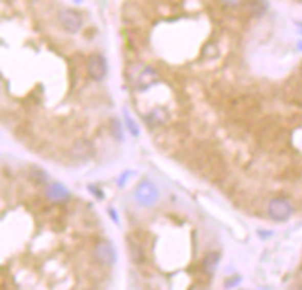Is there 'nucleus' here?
<instances>
[{
	"label": "nucleus",
	"instance_id": "obj_8",
	"mask_svg": "<svg viewBox=\"0 0 302 290\" xmlns=\"http://www.w3.org/2000/svg\"><path fill=\"white\" fill-rule=\"evenodd\" d=\"M219 260H221V253L219 252H209L203 257L202 260V269L205 274H212L219 265Z\"/></svg>",
	"mask_w": 302,
	"mask_h": 290
},
{
	"label": "nucleus",
	"instance_id": "obj_7",
	"mask_svg": "<svg viewBox=\"0 0 302 290\" xmlns=\"http://www.w3.org/2000/svg\"><path fill=\"white\" fill-rule=\"evenodd\" d=\"M45 193H46V198H48L50 202H53V203H64V202H68V200L71 198L69 190L62 182H50L48 186H46Z\"/></svg>",
	"mask_w": 302,
	"mask_h": 290
},
{
	"label": "nucleus",
	"instance_id": "obj_2",
	"mask_svg": "<svg viewBox=\"0 0 302 290\" xmlns=\"http://www.w3.org/2000/svg\"><path fill=\"white\" fill-rule=\"evenodd\" d=\"M57 22L60 29L68 34H78L83 27V16L76 9H60L57 13Z\"/></svg>",
	"mask_w": 302,
	"mask_h": 290
},
{
	"label": "nucleus",
	"instance_id": "obj_12",
	"mask_svg": "<svg viewBox=\"0 0 302 290\" xmlns=\"http://www.w3.org/2000/svg\"><path fill=\"white\" fill-rule=\"evenodd\" d=\"M225 6H230V7H235V6H239V4L242 2V0H221Z\"/></svg>",
	"mask_w": 302,
	"mask_h": 290
},
{
	"label": "nucleus",
	"instance_id": "obj_9",
	"mask_svg": "<svg viewBox=\"0 0 302 290\" xmlns=\"http://www.w3.org/2000/svg\"><path fill=\"white\" fill-rule=\"evenodd\" d=\"M129 253H131V260L136 262V264H142L145 260L143 248L136 241H133V239H129Z\"/></svg>",
	"mask_w": 302,
	"mask_h": 290
},
{
	"label": "nucleus",
	"instance_id": "obj_11",
	"mask_svg": "<svg viewBox=\"0 0 302 290\" xmlns=\"http://www.w3.org/2000/svg\"><path fill=\"white\" fill-rule=\"evenodd\" d=\"M239 283H241V278L235 276L233 280H228V281H226L225 287H226V288H231V287H235V285H239Z\"/></svg>",
	"mask_w": 302,
	"mask_h": 290
},
{
	"label": "nucleus",
	"instance_id": "obj_4",
	"mask_svg": "<svg viewBox=\"0 0 302 290\" xmlns=\"http://www.w3.org/2000/svg\"><path fill=\"white\" fill-rule=\"evenodd\" d=\"M135 198H136V202H138L140 205L152 207V205H156V203H158L159 191H158V188H156L154 182L142 181L138 186H136V190H135Z\"/></svg>",
	"mask_w": 302,
	"mask_h": 290
},
{
	"label": "nucleus",
	"instance_id": "obj_13",
	"mask_svg": "<svg viewBox=\"0 0 302 290\" xmlns=\"http://www.w3.org/2000/svg\"><path fill=\"white\" fill-rule=\"evenodd\" d=\"M299 48H300V50H302V41H300V43H299Z\"/></svg>",
	"mask_w": 302,
	"mask_h": 290
},
{
	"label": "nucleus",
	"instance_id": "obj_6",
	"mask_svg": "<svg viewBox=\"0 0 302 290\" xmlns=\"http://www.w3.org/2000/svg\"><path fill=\"white\" fill-rule=\"evenodd\" d=\"M267 211H269V216L272 218L274 221H286V219L292 216L293 205H292V202H290V200L277 197V198L270 200Z\"/></svg>",
	"mask_w": 302,
	"mask_h": 290
},
{
	"label": "nucleus",
	"instance_id": "obj_1",
	"mask_svg": "<svg viewBox=\"0 0 302 290\" xmlns=\"http://www.w3.org/2000/svg\"><path fill=\"white\" fill-rule=\"evenodd\" d=\"M127 80L131 84V87L135 89H148L150 85H154L159 80V74L154 68L145 64H133L127 69Z\"/></svg>",
	"mask_w": 302,
	"mask_h": 290
},
{
	"label": "nucleus",
	"instance_id": "obj_10",
	"mask_svg": "<svg viewBox=\"0 0 302 290\" xmlns=\"http://www.w3.org/2000/svg\"><path fill=\"white\" fill-rule=\"evenodd\" d=\"M125 122H127V128H129V133H131V135H135V136L138 135V126H136V122L127 115V113H125Z\"/></svg>",
	"mask_w": 302,
	"mask_h": 290
},
{
	"label": "nucleus",
	"instance_id": "obj_5",
	"mask_svg": "<svg viewBox=\"0 0 302 290\" xmlns=\"http://www.w3.org/2000/svg\"><path fill=\"white\" fill-rule=\"evenodd\" d=\"M85 69H87L89 78H92L94 81L104 80V78H106V73H108L106 58H104L101 53L89 55L87 60H85Z\"/></svg>",
	"mask_w": 302,
	"mask_h": 290
},
{
	"label": "nucleus",
	"instance_id": "obj_3",
	"mask_svg": "<svg viewBox=\"0 0 302 290\" xmlns=\"http://www.w3.org/2000/svg\"><path fill=\"white\" fill-rule=\"evenodd\" d=\"M92 255H94V258H96V262H99L101 265H106V267L113 265L117 260V250H115V246H113V242H110L108 239L97 241L96 244H94Z\"/></svg>",
	"mask_w": 302,
	"mask_h": 290
}]
</instances>
